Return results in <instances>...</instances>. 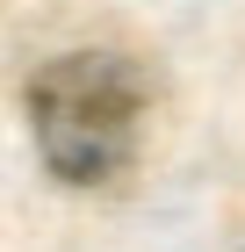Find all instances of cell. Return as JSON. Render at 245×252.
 <instances>
[{"instance_id":"cell-1","label":"cell","mask_w":245,"mask_h":252,"mask_svg":"<svg viewBox=\"0 0 245 252\" xmlns=\"http://www.w3.org/2000/svg\"><path fill=\"white\" fill-rule=\"evenodd\" d=\"M137 116H144V79L115 51H65L29 79V123L36 152L65 188H101L130 166Z\"/></svg>"}]
</instances>
